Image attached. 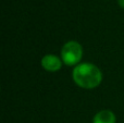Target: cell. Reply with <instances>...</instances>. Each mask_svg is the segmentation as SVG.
<instances>
[{
    "instance_id": "obj_3",
    "label": "cell",
    "mask_w": 124,
    "mask_h": 123,
    "mask_svg": "<svg viewBox=\"0 0 124 123\" xmlns=\"http://www.w3.org/2000/svg\"><path fill=\"white\" fill-rule=\"evenodd\" d=\"M41 65L46 71L56 72L60 70L61 68V60L57 56L54 54H47L41 59Z\"/></svg>"
},
{
    "instance_id": "obj_2",
    "label": "cell",
    "mask_w": 124,
    "mask_h": 123,
    "mask_svg": "<svg viewBox=\"0 0 124 123\" xmlns=\"http://www.w3.org/2000/svg\"><path fill=\"white\" fill-rule=\"evenodd\" d=\"M83 50L78 43L76 41H69L62 47L61 57L63 62L66 65H74L81 61Z\"/></svg>"
},
{
    "instance_id": "obj_1",
    "label": "cell",
    "mask_w": 124,
    "mask_h": 123,
    "mask_svg": "<svg viewBox=\"0 0 124 123\" xmlns=\"http://www.w3.org/2000/svg\"><path fill=\"white\" fill-rule=\"evenodd\" d=\"M73 78L79 87L92 89L101 83L102 74L96 65L90 63H82L74 69Z\"/></svg>"
},
{
    "instance_id": "obj_5",
    "label": "cell",
    "mask_w": 124,
    "mask_h": 123,
    "mask_svg": "<svg viewBox=\"0 0 124 123\" xmlns=\"http://www.w3.org/2000/svg\"><path fill=\"white\" fill-rule=\"evenodd\" d=\"M119 6L124 9V0H119Z\"/></svg>"
},
{
    "instance_id": "obj_4",
    "label": "cell",
    "mask_w": 124,
    "mask_h": 123,
    "mask_svg": "<svg viewBox=\"0 0 124 123\" xmlns=\"http://www.w3.org/2000/svg\"><path fill=\"white\" fill-rule=\"evenodd\" d=\"M93 123H116V115L110 110H102L94 117Z\"/></svg>"
}]
</instances>
